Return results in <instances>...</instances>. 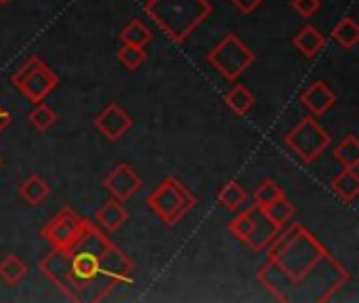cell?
<instances>
[{
  "instance_id": "cell-1",
  "label": "cell",
  "mask_w": 359,
  "mask_h": 303,
  "mask_svg": "<svg viewBox=\"0 0 359 303\" xmlns=\"http://www.w3.org/2000/svg\"><path fill=\"white\" fill-rule=\"evenodd\" d=\"M257 278L282 303H328L351 281L349 270L303 226H284L265 249Z\"/></svg>"
},
{
  "instance_id": "cell-2",
  "label": "cell",
  "mask_w": 359,
  "mask_h": 303,
  "mask_svg": "<svg viewBox=\"0 0 359 303\" xmlns=\"http://www.w3.org/2000/svg\"><path fill=\"white\" fill-rule=\"evenodd\" d=\"M38 270L69 302L99 303L114 289L133 283L135 264L99 226L88 221L72 247L63 251L50 249Z\"/></svg>"
},
{
  "instance_id": "cell-3",
  "label": "cell",
  "mask_w": 359,
  "mask_h": 303,
  "mask_svg": "<svg viewBox=\"0 0 359 303\" xmlns=\"http://www.w3.org/2000/svg\"><path fill=\"white\" fill-rule=\"evenodd\" d=\"M215 6L210 0H149L145 13L172 40L185 42L210 15Z\"/></svg>"
},
{
  "instance_id": "cell-4",
  "label": "cell",
  "mask_w": 359,
  "mask_h": 303,
  "mask_svg": "<svg viewBox=\"0 0 359 303\" xmlns=\"http://www.w3.org/2000/svg\"><path fill=\"white\" fill-rule=\"evenodd\" d=\"M196 196L177 179V177H166L147 198L145 205L149 211L168 228L177 226L194 207H196Z\"/></svg>"
},
{
  "instance_id": "cell-5",
  "label": "cell",
  "mask_w": 359,
  "mask_h": 303,
  "mask_svg": "<svg viewBox=\"0 0 359 303\" xmlns=\"http://www.w3.org/2000/svg\"><path fill=\"white\" fill-rule=\"evenodd\" d=\"M286 148L305 165L316 162L332 143L330 133L316 120V116H305L297 127L284 137Z\"/></svg>"
},
{
  "instance_id": "cell-6",
  "label": "cell",
  "mask_w": 359,
  "mask_h": 303,
  "mask_svg": "<svg viewBox=\"0 0 359 303\" xmlns=\"http://www.w3.org/2000/svg\"><path fill=\"white\" fill-rule=\"evenodd\" d=\"M208 63L225 78L236 82L257 59L252 49L244 44L236 34H227L208 55Z\"/></svg>"
},
{
  "instance_id": "cell-7",
  "label": "cell",
  "mask_w": 359,
  "mask_h": 303,
  "mask_svg": "<svg viewBox=\"0 0 359 303\" xmlns=\"http://www.w3.org/2000/svg\"><path fill=\"white\" fill-rule=\"evenodd\" d=\"M11 82L19 89V93L32 101V103H40L44 101L59 84L57 74L36 55H32L13 76Z\"/></svg>"
},
{
  "instance_id": "cell-8",
  "label": "cell",
  "mask_w": 359,
  "mask_h": 303,
  "mask_svg": "<svg viewBox=\"0 0 359 303\" xmlns=\"http://www.w3.org/2000/svg\"><path fill=\"white\" fill-rule=\"evenodd\" d=\"M86 224L88 221L84 217H80L74 209L65 207L40 230V236L50 245V249L63 251L78 240V236L84 232Z\"/></svg>"
},
{
  "instance_id": "cell-9",
  "label": "cell",
  "mask_w": 359,
  "mask_h": 303,
  "mask_svg": "<svg viewBox=\"0 0 359 303\" xmlns=\"http://www.w3.org/2000/svg\"><path fill=\"white\" fill-rule=\"evenodd\" d=\"M143 181L141 177L137 175V171L126 165V162H120L111 169V173L103 179V188L120 202H126L130 200L139 190H141Z\"/></svg>"
},
{
  "instance_id": "cell-10",
  "label": "cell",
  "mask_w": 359,
  "mask_h": 303,
  "mask_svg": "<svg viewBox=\"0 0 359 303\" xmlns=\"http://www.w3.org/2000/svg\"><path fill=\"white\" fill-rule=\"evenodd\" d=\"M95 129L107 139L118 141L133 129V118L126 110H122L118 103H107L97 116H95Z\"/></svg>"
},
{
  "instance_id": "cell-11",
  "label": "cell",
  "mask_w": 359,
  "mask_h": 303,
  "mask_svg": "<svg viewBox=\"0 0 359 303\" xmlns=\"http://www.w3.org/2000/svg\"><path fill=\"white\" fill-rule=\"evenodd\" d=\"M299 101H301V105H303L311 116L318 118V116L328 114V112L334 108V103H337V93H334L324 80H316V82H311V84L301 93Z\"/></svg>"
},
{
  "instance_id": "cell-12",
  "label": "cell",
  "mask_w": 359,
  "mask_h": 303,
  "mask_svg": "<svg viewBox=\"0 0 359 303\" xmlns=\"http://www.w3.org/2000/svg\"><path fill=\"white\" fill-rule=\"evenodd\" d=\"M250 209H252V215H255V230H252L250 238L246 240V245L250 247V251L263 253V251L271 245V240L278 236L280 230L265 217L263 209H259L257 205H252Z\"/></svg>"
},
{
  "instance_id": "cell-13",
  "label": "cell",
  "mask_w": 359,
  "mask_h": 303,
  "mask_svg": "<svg viewBox=\"0 0 359 303\" xmlns=\"http://www.w3.org/2000/svg\"><path fill=\"white\" fill-rule=\"evenodd\" d=\"M128 211L124 209V202H120V200H116V198H111V200H107L97 213H95V226H99L105 234H114V232H118L126 221H128Z\"/></svg>"
},
{
  "instance_id": "cell-14",
  "label": "cell",
  "mask_w": 359,
  "mask_h": 303,
  "mask_svg": "<svg viewBox=\"0 0 359 303\" xmlns=\"http://www.w3.org/2000/svg\"><path fill=\"white\" fill-rule=\"evenodd\" d=\"M294 49L305 55V57H316L324 46H326V36L316 27V25H305L303 30L297 32V36L292 38Z\"/></svg>"
},
{
  "instance_id": "cell-15",
  "label": "cell",
  "mask_w": 359,
  "mask_h": 303,
  "mask_svg": "<svg viewBox=\"0 0 359 303\" xmlns=\"http://www.w3.org/2000/svg\"><path fill=\"white\" fill-rule=\"evenodd\" d=\"M330 190L337 194L339 200H343L345 205H351L359 196L358 169H343V173H339L330 181Z\"/></svg>"
},
{
  "instance_id": "cell-16",
  "label": "cell",
  "mask_w": 359,
  "mask_h": 303,
  "mask_svg": "<svg viewBox=\"0 0 359 303\" xmlns=\"http://www.w3.org/2000/svg\"><path fill=\"white\" fill-rule=\"evenodd\" d=\"M217 200L227 211H240L248 200V192L240 181L231 179V181L221 186V190L217 192Z\"/></svg>"
},
{
  "instance_id": "cell-17",
  "label": "cell",
  "mask_w": 359,
  "mask_h": 303,
  "mask_svg": "<svg viewBox=\"0 0 359 303\" xmlns=\"http://www.w3.org/2000/svg\"><path fill=\"white\" fill-rule=\"evenodd\" d=\"M50 188L48 183L40 177V175H29L21 186H19V196L23 202H27L29 207H38L40 202L46 200Z\"/></svg>"
},
{
  "instance_id": "cell-18",
  "label": "cell",
  "mask_w": 359,
  "mask_h": 303,
  "mask_svg": "<svg viewBox=\"0 0 359 303\" xmlns=\"http://www.w3.org/2000/svg\"><path fill=\"white\" fill-rule=\"evenodd\" d=\"M225 103L227 108L236 114V116H246L252 105H255V95L248 86L244 84H236L227 95H225Z\"/></svg>"
},
{
  "instance_id": "cell-19",
  "label": "cell",
  "mask_w": 359,
  "mask_h": 303,
  "mask_svg": "<svg viewBox=\"0 0 359 303\" xmlns=\"http://www.w3.org/2000/svg\"><path fill=\"white\" fill-rule=\"evenodd\" d=\"M120 40L122 44H130V46H147L154 40V34L141 19H133L122 27Z\"/></svg>"
},
{
  "instance_id": "cell-20",
  "label": "cell",
  "mask_w": 359,
  "mask_h": 303,
  "mask_svg": "<svg viewBox=\"0 0 359 303\" xmlns=\"http://www.w3.org/2000/svg\"><path fill=\"white\" fill-rule=\"evenodd\" d=\"M334 160L343 169H358L359 165V139L355 135H347L334 148Z\"/></svg>"
},
{
  "instance_id": "cell-21",
  "label": "cell",
  "mask_w": 359,
  "mask_h": 303,
  "mask_svg": "<svg viewBox=\"0 0 359 303\" xmlns=\"http://www.w3.org/2000/svg\"><path fill=\"white\" fill-rule=\"evenodd\" d=\"M330 36L341 49H353L359 42V25L351 17H345L334 25Z\"/></svg>"
},
{
  "instance_id": "cell-22",
  "label": "cell",
  "mask_w": 359,
  "mask_h": 303,
  "mask_svg": "<svg viewBox=\"0 0 359 303\" xmlns=\"http://www.w3.org/2000/svg\"><path fill=\"white\" fill-rule=\"evenodd\" d=\"M27 274V266L17 257V255H6L0 262V281L8 287L19 285Z\"/></svg>"
},
{
  "instance_id": "cell-23",
  "label": "cell",
  "mask_w": 359,
  "mask_h": 303,
  "mask_svg": "<svg viewBox=\"0 0 359 303\" xmlns=\"http://www.w3.org/2000/svg\"><path fill=\"white\" fill-rule=\"evenodd\" d=\"M263 213H265V217L278 228V230H282L284 226H288L290 221H292V217H294V207H292V202H288L286 200V196L284 198H280V200H276L273 205H269V207H265L263 209Z\"/></svg>"
},
{
  "instance_id": "cell-24",
  "label": "cell",
  "mask_w": 359,
  "mask_h": 303,
  "mask_svg": "<svg viewBox=\"0 0 359 303\" xmlns=\"http://www.w3.org/2000/svg\"><path fill=\"white\" fill-rule=\"evenodd\" d=\"M27 120H29V124H32L38 133H46V131L53 129V124L57 122V114H55L44 101H40V103H36V108L27 114Z\"/></svg>"
},
{
  "instance_id": "cell-25",
  "label": "cell",
  "mask_w": 359,
  "mask_h": 303,
  "mask_svg": "<svg viewBox=\"0 0 359 303\" xmlns=\"http://www.w3.org/2000/svg\"><path fill=\"white\" fill-rule=\"evenodd\" d=\"M286 194H284V190L273 181V179H265L257 190H255V205L259 207V209H265V207H269V205H273L276 200H280V198H284Z\"/></svg>"
},
{
  "instance_id": "cell-26",
  "label": "cell",
  "mask_w": 359,
  "mask_h": 303,
  "mask_svg": "<svg viewBox=\"0 0 359 303\" xmlns=\"http://www.w3.org/2000/svg\"><path fill=\"white\" fill-rule=\"evenodd\" d=\"M227 228H229V232H231L240 243L246 245V240L250 238V234H252V230H255V215H252V209L242 211L240 215H236V217L229 221Z\"/></svg>"
},
{
  "instance_id": "cell-27",
  "label": "cell",
  "mask_w": 359,
  "mask_h": 303,
  "mask_svg": "<svg viewBox=\"0 0 359 303\" xmlns=\"http://www.w3.org/2000/svg\"><path fill=\"white\" fill-rule=\"evenodd\" d=\"M145 59H147L145 46L122 44V49L118 51V61H120L126 70H130V72H135L137 67H141V65L145 63Z\"/></svg>"
},
{
  "instance_id": "cell-28",
  "label": "cell",
  "mask_w": 359,
  "mask_h": 303,
  "mask_svg": "<svg viewBox=\"0 0 359 303\" xmlns=\"http://www.w3.org/2000/svg\"><path fill=\"white\" fill-rule=\"evenodd\" d=\"M290 4L303 19H311L322 8V0H292Z\"/></svg>"
},
{
  "instance_id": "cell-29",
  "label": "cell",
  "mask_w": 359,
  "mask_h": 303,
  "mask_svg": "<svg viewBox=\"0 0 359 303\" xmlns=\"http://www.w3.org/2000/svg\"><path fill=\"white\" fill-rule=\"evenodd\" d=\"M265 0H231V4L242 13V15H252Z\"/></svg>"
},
{
  "instance_id": "cell-30",
  "label": "cell",
  "mask_w": 359,
  "mask_h": 303,
  "mask_svg": "<svg viewBox=\"0 0 359 303\" xmlns=\"http://www.w3.org/2000/svg\"><path fill=\"white\" fill-rule=\"evenodd\" d=\"M8 124H11V114L0 105V133H2Z\"/></svg>"
},
{
  "instance_id": "cell-31",
  "label": "cell",
  "mask_w": 359,
  "mask_h": 303,
  "mask_svg": "<svg viewBox=\"0 0 359 303\" xmlns=\"http://www.w3.org/2000/svg\"><path fill=\"white\" fill-rule=\"evenodd\" d=\"M6 2H11V0H0V4H6Z\"/></svg>"
},
{
  "instance_id": "cell-32",
  "label": "cell",
  "mask_w": 359,
  "mask_h": 303,
  "mask_svg": "<svg viewBox=\"0 0 359 303\" xmlns=\"http://www.w3.org/2000/svg\"><path fill=\"white\" fill-rule=\"evenodd\" d=\"M0 165H2V158H0Z\"/></svg>"
},
{
  "instance_id": "cell-33",
  "label": "cell",
  "mask_w": 359,
  "mask_h": 303,
  "mask_svg": "<svg viewBox=\"0 0 359 303\" xmlns=\"http://www.w3.org/2000/svg\"><path fill=\"white\" fill-rule=\"evenodd\" d=\"M145 2H149V0H145Z\"/></svg>"
}]
</instances>
